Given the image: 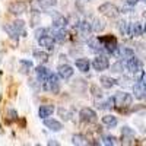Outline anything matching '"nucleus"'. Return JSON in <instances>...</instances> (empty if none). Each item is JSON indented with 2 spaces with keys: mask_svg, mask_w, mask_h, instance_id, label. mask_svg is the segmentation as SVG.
<instances>
[{
  "mask_svg": "<svg viewBox=\"0 0 146 146\" xmlns=\"http://www.w3.org/2000/svg\"><path fill=\"white\" fill-rule=\"evenodd\" d=\"M113 102L115 104V107L118 108H124V107H130L133 102V96L127 92H117L113 96Z\"/></svg>",
  "mask_w": 146,
  "mask_h": 146,
  "instance_id": "obj_1",
  "label": "nucleus"
},
{
  "mask_svg": "<svg viewBox=\"0 0 146 146\" xmlns=\"http://www.w3.org/2000/svg\"><path fill=\"white\" fill-rule=\"evenodd\" d=\"M102 47H104V50L107 53H111L114 54L117 51V40H115V36L114 35H102V36H98Z\"/></svg>",
  "mask_w": 146,
  "mask_h": 146,
  "instance_id": "obj_2",
  "label": "nucleus"
},
{
  "mask_svg": "<svg viewBox=\"0 0 146 146\" xmlns=\"http://www.w3.org/2000/svg\"><path fill=\"white\" fill-rule=\"evenodd\" d=\"M98 10L101 12L104 16H107V18H110V19L117 18V15L120 13V12H118V7H117L115 5H113V3H110V2L102 3V5L98 7Z\"/></svg>",
  "mask_w": 146,
  "mask_h": 146,
  "instance_id": "obj_3",
  "label": "nucleus"
},
{
  "mask_svg": "<svg viewBox=\"0 0 146 146\" xmlns=\"http://www.w3.org/2000/svg\"><path fill=\"white\" fill-rule=\"evenodd\" d=\"M42 86H44L45 91L51 92V94H58V92H60V83H58V78H57V75L51 73L50 78H48V79L42 83Z\"/></svg>",
  "mask_w": 146,
  "mask_h": 146,
  "instance_id": "obj_4",
  "label": "nucleus"
},
{
  "mask_svg": "<svg viewBox=\"0 0 146 146\" xmlns=\"http://www.w3.org/2000/svg\"><path fill=\"white\" fill-rule=\"evenodd\" d=\"M79 117H80V120L83 121V123H94V121H96V113L92 108H88V107L80 110Z\"/></svg>",
  "mask_w": 146,
  "mask_h": 146,
  "instance_id": "obj_5",
  "label": "nucleus"
},
{
  "mask_svg": "<svg viewBox=\"0 0 146 146\" xmlns=\"http://www.w3.org/2000/svg\"><path fill=\"white\" fill-rule=\"evenodd\" d=\"M92 66L96 72H104L110 67V62L105 56H96L92 62Z\"/></svg>",
  "mask_w": 146,
  "mask_h": 146,
  "instance_id": "obj_6",
  "label": "nucleus"
},
{
  "mask_svg": "<svg viewBox=\"0 0 146 146\" xmlns=\"http://www.w3.org/2000/svg\"><path fill=\"white\" fill-rule=\"evenodd\" d=\"M9 12L12 15H22L27 12V3L23 2H13L9 5Z\"/></svg>",
  "mask_w": 146,
  "mask_h": 146,
  "instance_id": "obj_7",
  "label": "nucleus"
},
{
  "mask_svg": "<svg viewBox=\"0 0 146 146\" xmlns=\"http://www.w3.org/2000/svg\"><path fill=\"white\" fill-rule=\"evenodd\" d=\"M126 66H127V69H129L131 73H139V72H142V62H140L139 58H136V57L129 58L127 62H126Z\"/></svg>",
  "mask_w": 146,
  "mask_h": 146,
  "instance_id": "obj_8",
  "label": "nucleus"
},
{
  "mask_svg": "<svg viewBox=\"0 0 146 146\" xmlns=\"http://www.w3.org/2000/svg\"><path fill=\"white\" fill-rule=\"evenodd\" d=\"M57 73L62 79H70L73 76V69L69 64H60L57 69Z\"/></svg>",
  "mask_w": 146,
  "mask_h": 146,
  "instance_id": "obj_9",
  "label": "nucleus"
},
{
  "mask_svg": "<svg viewBox=\"0 0 146 146\" xmlns=\"http://www.w3.org/2000/svg\"><path fill=\"white\" fill-rule=\"evenodd\" d=\"M44 126H45L48 130H51V131H60V130L63 129V124L60 123V121L54 120V118H45Z\"/></svg>",
  "mask_w": 146,
  "mask_h": 146,
  "instance_id": "obj_10",
  "label": "nucleus"
},
{
  "mask_svg": "<svg viewBox=\"0 0 146 146\" xmlns=\"http://www.w3.org/2000/svg\"><path fill=\"white\" fill-rule=\"evenodd\" d=\"M54 36H48V35H44L41 36V38L38 40V44L44 48H47V50H53L54 48Z\"/></svg>",
  "mask_w": 146,
  "mask_h": 146,
  "instance_id": "obj_11",
  "label": "nucleus"
},
{
  "mask_svg": "<svg viewBox=\"0 0 146 146\" xmlns=\"http://www.w3.org/2000/svg\"><path fill=\"white\" fill-rule=\"evenodd\" d=\"M53 113H54V105H51V104L41 105V107H40V110H38V115H40L41 118H47V117H50V115H53Z\"/></svg>",
  "mask_w": 146,
  "mask_h": 146,
  "instance_id": "obj_12",
  "label": "nucleus"
},
{
  "mask_svg": "<svg viewBox=\"0 0 146 146\" xmlns=\"http://www.w3.org/2000/svg\"><path fill=\"white\" fill-rule=\"evenodd\" d=\"M35 72H36V78H38V80L42 82V83H44L48 78H50V75H51V72H48L44 66H38V67L35 69Z\"/></svg>",
  "mask_w": 146,
  "mask_h": 146,
  "instance_id": "obj_13",
  "label": "nucleus"
},
{
  "mask_svg": "<svg viewBox=\"0 0 146 146\" xmlns=\"http://www.w3.org/2000/svg\"><path fill=\"white\" fill-rule=\"evenodd\" d=\"M75 63H76L78 70H80L82 73H86L89 70V66H91V63L88 62V58H78Z\"/></svg>",
  "mask_w": 146,
  "mask_h": 146,
  "instance_id": "obj_14",
  "label": "nucleus"
},
{
  "mask_svg": "<svg viewBox=\"0 0 146 146\" xmlns=\"http://www.w3.org/2000/svg\"><path fill=\"white\" fill-rule=\"evenodd\" d=\"M143 32H145V29H143V27L140 25L139 22H135V23L130 25V35L131 36H140Z\"/></svg>",
  "mask_w": 146,
  "mask_h": 146,
  "instance_id": "obj_15",
  "label": "nucleus"
},
{
  "mask_svg": "<svg viewBox=\"0 0 146 146\" xmlns=\"http://www.w3.org/2000/svg\"><path fill=\"white\" fill-rule=\"evenodd\" d=\"M66 35H67V32L64 31V28H54L53 36H54V40H56V41L63 42V41L66 40Z\"/></svg>",
  "mask_w": 146,
  "mask_h": 146,
  "instance_id": "obj_16",
  "label": "nucleus"
},
{
  "mask_svg": "<svg viewBox=\"0 0 146 146\" xmlns=\"http://www.w3.org/2000/svg\"><path fill=\"white\" fill-rule=\"evenodd\" d=\"M19 64H21V73H23V75H28V73L31 72V69H32V63L29 62V60H21L19 62Z\"/></svg>",
  "mask_w": 146,
  "mask_h": 146,
  "instance_id": "obj_17",
  "label": "nucleus"
},
{
  "mask_svg": "<svg viewBox=\"0 0 146 146\" xmlns=\"http://www.w3.org/2000/svg\"><path fill=\"white\" fill-rule=\"evenodd\" d=\"M120 57L123 58V60H126V62H127L129 58H131V57H135V51H133L131 48L123 47V48H121V50H120Z\"/></svg>",
  "mask_w": 146,
  "mask_h": 146,
  "instance_id": "obj_18",
  "label": "nucleus"
},
{
  "mask_svg": "<svg viewBox=\"0 0 146 146\" xmlns=\"http://www.w3.org/2000/svg\"><path fill=\"white\" fill-rule=\"evenodd\" d=\"M102 123L107 127H115L118 121H117V117H114V115H104L102 117Z\"/></svg>",
  "mask_w": 146,
  "mask_h": 146,
  "instance_id": "obj_19",
  "label": "nucleus"
},
{
  "mask_svg": "<svg viewBox=\"0 0 146 146\" xmlns=\"http://www.w3.org/2000/svg\"><path fill=\"white\" fill-rule=\"evenodd\" d=\"M100 82H101V85H102L104 88H113L114 85L117 83V80H115V79L110 78V76H102V78L100 79Z\"/></svg>",
  "mask_w": 146,
  "mask_h": 146,
  "instance_id": "obj_20",
  "label": "nucleus"
},
{
  "mask_svg": "<svg viewBox=\"0 0 146 146\" xmlns=\"http://www.w3.org/2000/svg\"><path fill=\"white\" fill-rule=\"evenodd\" d=\"M12 27L15 28V31L18 32V34H23L25 35V22L23 21H21V19H18V21H15V22H12Z\"/></svg>",
  "mask_w": 146,
  "mask_h": 146,
  "instance_id": "obj_21",
  "label": "nucleus"
},
{
  "mask_svg": "<svg viewBox=\"0 0 146 146\" xmlns=\"http://www.w3.org/2000/svg\"><path fill=\"white\" fill-rule=\"evenodd\" d=\"M34 58L40 60V62H47V60H48V54L45 51H42V50H35L34 51Z\"/></svg>",
  "mask_w": 146,
  "mask_h": 146,
  "instance_id": "obj_22",
  "label": "nucleus"
},
{
  "mask_svg": "<svg viewBox=\"0 0 146 146\" xmlns=\"http://www.w3.org/2000/svg\"><path fill=\"white\" fill-rule=\"evenodd\" d=\"M118 31L123 34V35H130V27H129V23L124 22V21L118 22Z\"/></svg>",
  "mask_w": 146,
  "mask_h": 146,
  "instance_id": "obj_23",
  "label": "nucleus"
},
{
  "mask_svg": "<svg viewBox=\"0 0 146 146\" xmlns=\"http://www.w3.org/2000/svg\"><path fill=\"white\" fill-rule=\"evenodd\" d=\"M6 117H7V123H12V121L18 120V111L13 108H9L6 111Z\"/></svg>",
  "mask_w": 146,
  "mask_h": 146,
  "instance_id": "obj_24",
  "label": "nucleus"
},
{
  "mask_svg": "<svg viewBox=\"0 0 146 146\" xmlns=\"http://www.w3.org/2000/svg\"><path fill=\"white\" fill-rule=\"evenodd\" d=\"M79 28H80V31L83 32V34H89L94 28H92V25L89 22H86V21H82L80 23H79Z\"/></svg>",
  "mask_w": 146,
  "mask_h": 146,
  "instance_id": "obj_25",
  "label": "nucleus"
},
{
  "mask_svg": "<svg viewBox=\"0 0 146 146\" xmlns=\"http://www.w3.org/2000/svg\"><path fill=\"white\" fill-rule=\"evenodd\" d=\"M66 23H67V19L63 18V16H57V19L54 21L53 23V27L54 28H64L66 27Z\"/></svg>",
  "mask_w": 146,
  "mask_h": 146,
  "instance_id": "obj_26",
  "label": "nucleus"
},
{
  "mask_svg": "<svg viewBox=\"0 0 146 146\" xmlns=\"http://www.w3.org/2000/svg\"><path fill=\"white\" fill-rule=\"evenodd\" d=\"M85 140L86 139H85V136H82V135H73L72 136V143L73 145H86Z\"/></svg>",
  "mask_w": 146,
  "mask_h": 146,
  "instance_id": "obj_27",
  "label": "nucleus"
},
{
  "mask_svg": "<svg viewBox=\"0 0 146 146\" xmlns=\"http://www.w3.org/2000/svg\"><path fill=\"white\" fill-rule=\"evenodd\" d=\"M38 5L41 7H53L57 5V0H38Z\"/></svg>",
  "mask_w": 146,
  "mask_h": 146,
  "instance_id": "obj_28",
  "label": "nucleus"
},
{
  "mask_svg": "<svg viewBox=\"0 0 146 146\" xmlns=\"http://www.w3.org/2000/svg\"><path fill=\"white\" fill-rule=\"evenodd\" d=\"M104 22L102 21H100V19H95V22H94V31H96V32H100V31H102L104 29Z\"/></svg>",
  "mask_w": 146,
  "mask_h": 146,
  "instance_id": "obj_29",
  "label": "nucleus"
},
{
  "mask_svg": "<svg viewBox=\"0 0 146 146\" xmlns=\"http://www.w3.org/2000/svg\"><path fill=\"white\" fill-rule=\"evenodd\" d=\"M47 32H48L47 28H38V29H35V38H36V40H40L41 36L47 35Z\"/></svg>",
  "mask_w": 146,
  "mask_h": 146,
  "instance_id": "obj_30",
  "label": "nucleus"
},
{
  "mask_svg": "<svg viewBox=\"0 0 146 146\" xmlns=\"http://www.w3.org/2000/svg\"><path fill=\"white\" fill-rule=\"evenodd\" d=\"M121 135H123V137H126V136H135V131H133L130 127L124 126L123 129H121Z\"/></svg>",
  "mask_w": 146,
  "mask_h": 146,
  "instance_id": "obj_31",
  "label": "nucleus"
},
{
  "mask_svg": "<svg viewBox=\"0 0 146 146\" xmlns=\"http://www.w3.org/2000/svg\"><path fill=\"white\" fill-rule=\"evenodd\" d=\"M102 140H104V145H115L117 142V139L114 137V136H104L102 137Z\"/></svg>",
  "mask_w": 146,
  "mask_h": 146,
  "instance_id": "obj_32",
  "label": "nucleus"
},
{
  "mask_svg": "<svg viewBox=\"0 0 146 146\" xmlns=\"http://www.w3.org/2000/svg\"><path fill=\"white\" fill-rule=\"evenodd\" d=\"M111 70H113L114 73L121 72V70H123V63H121V62H117L115 64H113V66H111Z\"/></svg>",
  "mask_w": 146,
  "mask_h": 146,
  "instance_id": "obj_33",
  "label": "nucleus"
},
{
  "mask_svg": "<svg viewBox=\"0 0 146 146\" xmlns=\"http://www.w3.org/2000/svg\"><path fill=\"white\" fill-rule=\"evenodd\" d=\"M58 114H60V117H63L64 120H69V117H70V113L67 111V110H64V108H58Z\"/></svg>",
  "mask_w": 146,
  "mask_h": 146,
  "instance_id": "obj_34",
  "label": "nucleus"
},
{
  "mask_svg": "<svg viewBox=\"0 0 146 146\" xmlns=\"http://www.w3.org/2000/svg\"><path fill=\"white\" fill-rule=\"evenodd\" d=\"M91 89H92V92H94V95H95V96H100V98H101L102 92H101V91H98V88H96V85H92Z\"/></svg>",
  "mask_w": 146,
  "mask_h": 146,
  "instance_id": "obj_35",
  "label": "nucleus"
},
{
  "mask_svg": "<svg viewBox=\"0 0 146 146\" xmlns=\"http://www.w3.org/2000/svg\"><path fill=\"white\" fill-rule=\"evenodd\" d=\"M36 22H38V16H36V13L34 12V15H32V21H31V25H32V27H35V25H36Z\"/></svg>",
  "mask_w": 146,
  "mask_h": 146,
  "instance_id": "obj_36",
  "label": "nucleus"
},
{
  "mask_svg": "<svg viewBox=\"0 0 146 146\" xmlns=\"http://www.w3.org/2000/svg\"><path fill=\"white\" fill-rule=\"evenodd\" d=\"M137 2H139V0H124V3L129 5V6H135Z\"/></svg>",
  "mask_w": 146,
  "mask_h": 146,
  "instance_id": "obj_37",
  "label": "nucleus"
},
{
  "mask_svg": "<svg viewBox=\"0 0 146 146\" xmlns=\"http://www.w3.org/2000/svg\"><path fill=\"white\" fill-rule=\"evenodd\" d=\"M139 82H140V83H142V85H143V86H145V88H146V73H145V75H143V78H142V79H140V80H139Z\"/></svg>",
  "mask_w": 146,
  "mask_h": 146,
  "instance_id": "obj_38",
  "label": "nucleus"
},
{
  "mask_svg": "<svg viewBox=\"0 0 146 146\" xmlns=\"http://www.w3.org/2000/svg\"><path fill=\"white\" fill-rule=\"evenodd\" d=\"M143 29H145V32H146V23H145V27H143Z\"/></svg>",
  "mask_w": 146,
  "mask_h": 146,
  "instance_id": "obj_39",
  "label": "nucleus"
},
{
  "mask_svg": "<svg viewBox=\"0 0 146 146\" xmlns=\"http://www.w3.org/2000/svg\"><path fill=\"white\" fill-rule=\"evenodd\" d=\"M143 2H145V3H146V0H143Z\"/></svg>",
  "mask_w": 146,
  "mask_h": 146,
  "instance_id": "obj_40",
  "label": "nucleus"
},
{
  "mask_svg": "<svg viewBox=\"0 0 146 146\" xmlns=\"http://www.w3.org/2000/svg\"><path fill=\"white\" fill-rule=\"evenodd\" d=\"M145 98H146V95H145Z\"/></svg>",
  "mask_w": 146,
  "mask_h": 146,
  "instance_id": "obj_41",
  "label": "nucleus"
}]
</instances>
